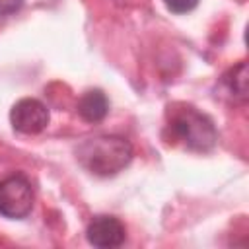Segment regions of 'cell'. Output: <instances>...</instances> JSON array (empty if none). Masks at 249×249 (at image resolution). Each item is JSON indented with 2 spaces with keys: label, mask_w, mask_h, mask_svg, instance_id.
Segmentation results:
<instances>
[{
  "label": "cell",
  "mask_w": 249,
  "mask_h": 249,
  "mask_svg": "<svg viewBox=\"0 0 249 249\" xmlns=\"http://www.w3.org/2000/svg\"><path fill=\"white\" fill-rule=\"evenodd\" d=\"M78 163L95 177H113L132 160V144L123 136L101 134L86 138L76 148Z\"/></svg>",
  "instance_id": "cell-1"
},
{
  "label": "cell",
  "mask_w": 249,
  "mask_h": 249,
  "mask_svg": "<svg viewBox=\"0 0 249 249\" xmlns=\"http://www.w3.org/2000/svg\"><path fill=\"white\" fill-rule=\"evenodd\" d=\"M165 134L169 142L181 144L191 152H210L218 142V132L208 115L200 113L193 105L169 107Z\"/></svg>",
  "instance_id": "cell-2"
},
{
  "label": "cell",
  "mask_w": 249,
  "mask_h": 249,
  "mask_svg": "<svg viewBox=\"0 0 249 249\" xmlns=\"http://www.w3.org/2000/svg\"><path fill=\"white\" fill-rule=\"evenodd\" d=\"M33 187L21 173L8 175L0 181V214L10 220L25 218L33 208Z\"/></svg>",
  "instance_id": "cell-3"
},
{
  "label": "cell",
  "mask_w": 249,
  "mask_h": 249,
  "mask_svg": "<svg viewBox=\"0 0 249 249\" xmlns=\"http://www.w3.org/2000/svg\"><path fill=\"white\" fill-rule=\"evenodd\" d=\"M49 121H51L49 107L35 97H23L16 101L10 109V123L14 130L19 134H27V136L39 134L47 128Z\"/></svg>",
  "instance_id": "cell-4"
},
{
  "label": "cell",
  "mask_w": 249,
  "mask_h": 249,
  "mask_svg": "<svg viewBox=\"0 0 249 249\" xmlns=\"http://www.w3.org/2000/svg\"><path fill=\"white\" fill-rule=\"evenodd\" d=\"M86 237H88L89 245H93V247L113 249V247H119L124 243L126 230L119 218L101 214V216L91 218V222L86 228Z\"/></svg>",
  "instance_id": "cell-5"
},
{
  "label": "cell",
  "mask_w": 249,
  "mask_h": 249,
  "mask_svg": "<svg viewBox=\"0 0 249 249\" xmlns=\"http://www.w3.org/2000/svg\"><path fill=\"white\" fill-rule=\"evenodd\" d=\"M76 109L86 123H101L109 113V99L101 89H88L80 95Z\"/></svg>",
  "instance_id": "cell-6"
},
{
  "label": "cell",
  "mask_w": 249,
  "mask_h": 249,
  "mask_svg": "<svg viewBox=\"0 0 249 249\" xmlns=\"http://www.w3.org/2000/svg\"><path fill=\"white\" fill-rule=\"evenodd\" d=\"M222 84L228 89V93L233 95V99L245 101V97H247V66H245V62H239L237 66L230 68L224 74Z\"/></svg>",
  "instance_id": "cell-7"
},
{
  "label": "cell",
  "mask_w": 249,
  "mask_h": 249,
  "mask_svg": "<svg viewBox=\"0 0 249 249\" xmlns=\"http://www.w3.org/2000/svg\"><path fill=\"white\" fill-rule=\"evenodd\" d=\"M163 4H165V8H167L171 14L181 16V14L193 12V10L198 6V0H163Z\"/></svg>",
  "instance_id": "cell-8"
},
{
  "label": "cell",
  "mask_w": 249,
  "mask_h": 249,
  "mask_svg": "<svg viewBox=\"0 0 249 249\" xmlns=\"http://www.w3.org/2000/svg\"><path fill=\"white\" fill-rule=\"evenodd\" d=\"M21 6H23V0H0V18H8L19 12Z\"/></svg>",
  "instance_id": "cell-9"
}]
</instances>
